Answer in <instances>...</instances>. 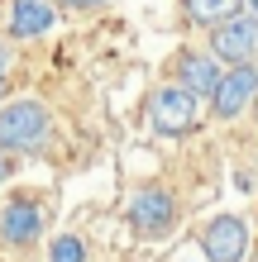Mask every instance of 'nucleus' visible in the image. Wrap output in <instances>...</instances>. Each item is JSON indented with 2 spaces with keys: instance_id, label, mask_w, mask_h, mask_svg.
<instances>
[{
  "instance_id": "nucleus-16",
  "label": "nucleus",
  "mask_w": 258,
  "mask_h": 262,
  "mask_svg": "<svg viewBox=\"0 0 258 262\" xmlns=\"http://www.w3.org/2000/svg\"><path fill=\"white\" fill-rule=\"evenodd\" d=\"M0 100H5V76H0Z\"/></svg>"
},
{
  "instance_id": "nucleus-6",
  "label": "nucleus",
  "mask_w": 258,
  "mask_h": 262,
  "mask_svg": "<svg viewBox=\"0 0 258 262\" xmlns=\"http://www.w3.org/2000/svg\"><path fill=\"white\" fill-rule=\"evenodd\" d=\"M196 243L206 262H249V224L239 214H210Z\"/></svg>"
},
{
  "instance_id": "nucleus-14",
  "label": "nucleus",
  "mask_w": 258,
  "mask_h": 262,
  "mask_svg": "<svg viewBox=\"0 0 258 262\" xmlns=\"http://www.w3.org/2000/svg\"><path fill=\"white\" fill-rule=\"evenodd\" d=\"M5 62H10V53H5V43H0V76H5Z\"/></svg>"
},
{
  "instance_id": "nucleus-7",
  "label": "nucleus",
  "mask_w": 258,
  "mask_h": 262,
  "mask_svg": "<svg viewBox=\"0 0 258 262\" xmlns=\"http://www.w3.org/2000/svg\"><path fill=\"white\" fill-rule=\"evenodd\" d=\"M253 100H258V67H253V62L230 67V72L220 76L215 96H210V115H215L220 124H230V119H239Z\"/></svg>"
},
{
  "instance_id": "nucleus-17",
  "label": "nucleus",
  "mask_w": 258,
  "mask_h": 262,
  "mask_svg": "<svg viewBox=\"0 0 258 262\" xmlns=\"http://www.w3.org/2000/svg\"><path fill=\"white\" fill-rule=\"evenodd\" d=\"M253 262H258V253H253Z\"/></svg>"
},
{
  "instance_id": "nucleus-15",
  "label": "nucleus",
  "mask_w": 258,
  "mask_h": 262,
  "mask_svg": "<svg viewBox=\"0 0 258 262\" xmlns=\"http://www.w3.org/2000/svg\"><path fill=\"white\" fill-rule=\"evenodd\" d=\"M244 10H249V14H253V19H258V0H244Z\"/></svg>"
},
{
  "instance_id": "nucleus-2",
  "label": "nucleus",
  "mask_w": 258,
  "mask_h": 262,
  "mask_svg": "<svg viewBox=\"0 0 258 262\" xmlns=\"http://www.w3.org/2000/svg\"><path fill=\"white\" fill-rule=\"evenodd\" d=\"M53 129V115H48V105L34 100V96H19V100H5L0 105V152H29V148H38L43 138H48Z\"/></svg>"
},
{
  "instance_id": "nucleus-8",
  "label": "nucleus",
  "mask_w": 258,
  "mask_h": 262,
  "mask_svg": "<svg viewBox=\"0 0 258 262\" xmlns=\"http://www.w3.org/2000/svg\"><path fill=\"white\" fill-rule=\"evenodd\" d=\"M172 67H177V86L191 91L196 100H210V96H215V86H220V76H225L215 67V57L201 53V48H177Z\"/></svg>"
},
{
  "instance_id": "nucleus-18",
  "label": "nucleus",
  "mask_w": 258,
  "mask_h": 262,
  "mask_svg": "<svg viewBox=\"0 0 258 262\" xmlns=\"http://www.w3.org/2000/svg\"><path fill=\"white\" fill-rule=\"evenodd\" d=\"M253 62H258V57H253Z\"/></svg>"
},
{
  "instance_id": "nucleus-13",
  "label": "nucleus",
  "mask_w": 258,
  "mask_h": 262,
  "mask_svg": "<svg viewBox=\"0 0 258 262\" xmlns=\"http://www.w3.org/2000/svg\"><path fill=\"white\" fill-rule=\"evenodd\" d=\"M10 177H14V162L5 158V152H0V186H5V181H10Z\"/></svg>"
},
{
  "instance_id": "nucleus-9",
  "label": "nucleus",
  "mask_w": 258,
  "mask_h": 262,
  "mask_svg": "<svg viewBox=\"0 0 258 262\" xmlns=\"http://www.w3.org/2000/svg\"><path fill=\"white\" fill-rule=\"evenodd\" d=\"M53 29L48 0H10V38H43Z\"/></svg>"
},
{
  "instance_id": "nucleus-5",
  "label": "nucleus",
  "mask_w": 258,
  "mask_h": 262,
  "mask_svg": "<svg viewBox=\"0 0 258 262\" xmlns=\"http://www.w3.org/2000/svg\"><path fill=\"white\" fill-rule=\"evenodd\" d=\"M206 53L215 57V62H230V67L253 62L258 57V19L244 10V14H234V19L206 29Z\"/></svg>"
},
{
  "instance_id": "nucleus-10",
  "label": "nucleus",
  "mask_w": 258,
  "mask_h": 262,
  "mask_svg": "<svg viewBox=\"0 0 258 262\" xmlns=\"http://www.w3.org/2000/svg\"><path fill=\"white\" fill-rule=\"evenodd\" d=\"M182 14L201 29H215L225 19H234V14H244V0H182Z\"/></svg>"
},
{
  "instance_id": "nucleus-12",
  "label": "nucleus",
  "mask_w": 258,
  "mask_h": 262,
  "mask_svg": "<svg viewBox=\"0 0 258 262\" xmlns=\"http://www.w3.org/2000/svg\"><path fill=\"white\" fill-rule=\"evenodd\" d=\"M63 10H101V5H110V0H57Z\"/></svg>"
},
{
  "instance_id": "nucleus-3",
  "label": "nucleus",
  "mask_w": 258,
  "mask_h": 262,
  "mask_svg": "<svg viewBox=\"0 0 258 262\" xmlns=\"http://www.w3.org/2000/svg\"><path fill=\"white\" fill-rule=\"evenodd\" d=\"M148 124H153L158 138H187L201 124V100L191 91H182L177 81H168L148 96Z\"/></svg>"
},
{
  "instance_id": "nucleus-11",
  "label": "nucleus",
  "mask_w": 258,
  "mask_h": 262,
  "mask_svg": "<svg viewBox=\"0 0 258 262\" xmlns=\"http://www.w3.org/2000/svg\"><path fill=\"white\" fill-rule=\"evenodd\" d=\"M48 262H86V243L77 234H57L48 243Z\"/></svg>"
},
{
  "instance_id": "nucleus-1",
  "label": "nucleus",
  "mask_w": 258,
  "mask_h": 262,
  "mask_svg": "<svg viewBox=\"0 0 258 262\" xmlns=\"http://www.w3.org/2000/svg\"><path fill=\"white\" fill-rule=\"evenodd\" d=\"M125 220H129V229H134V238H144V243H163V238H172V234H177L182 210H177V195H172L168 186H139V191L129 195Z\"/></svg>"
},
{
  "instance_id": "nucleus-4",
  "label": "nucleus",
  "mask_w": 258,
  "mask_h": 262,
  "mask_svg": "<svg viewBox=\"0 0 258 262\" xmlns=\"http://www.w3.org/2000/svg\"><path fill=\"white\" fill-rule=\"evenodd\" d=\"M43 229H48V214L34 195H10L0 205V248L10 253H29L43 243Z\"/></svg>"
}]
</instances>
